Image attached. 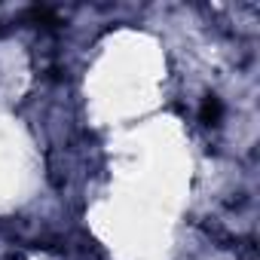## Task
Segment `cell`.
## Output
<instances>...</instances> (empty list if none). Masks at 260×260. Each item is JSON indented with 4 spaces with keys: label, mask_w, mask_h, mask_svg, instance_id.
<instances>
[{
    "label": "cell",
    "mask_w": 260,
    "mask_h": 260,
    "mask_svg": "<svg viewBox=\"0 0 260 260\" xmlns=\"http://www.w3.org/2000/svg\"><path fill=\"white\" fill-rule=\"evenodd\" d=\"M220 101L217 98H205V104H202V122H208V125H214L217 119H220Z\"/></svg>",
    "instance_id": "1"
}]
</instances>
